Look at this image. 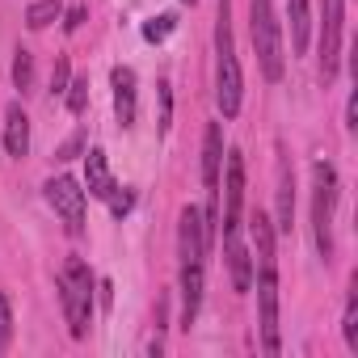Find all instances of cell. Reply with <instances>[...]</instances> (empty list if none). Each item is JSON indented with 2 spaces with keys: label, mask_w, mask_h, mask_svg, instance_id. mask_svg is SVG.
<instances>
[{
  "label": "cell",
  "mask_w": 358,
  "mask_h": 358,
  "mask_svg": "<svg viewBox=\"0 0 358 358\" xmlns=\"http://www.w3.org/2000/svg\"><path fill=\"white\" fill-rule=\"evenodd\" d=\"M203 262H182V329H190L199 320V308H203Z\"/></svg>",
  "instance_id": "obj_10"
},
{
  "label": "cell",
  "mask_w": 358,
  "mask_h": 358,
  "mask_svg": "<svg viewBox=\"0 0 358 358\" xmlns=\"http://www.w3.org/2000/svg\"><path fill=\"white\" fill-rule=\"evenodd\" d=\"M177 249H182V262H203L207 245H203V211L199 207H182V220H177Z\"/></svg>",
  "instance_id": "obj_9"
},
{
  "label": "cell",
  "mask_w": 358,
  "mask_h": 358,
  "mask_svg": "<svg viewBox=\"0 0 358 358\" xmlns=\"http://www.w3.org/2000/svg\"><path fill=\"white\" fill-rule=\"evenodd\" d=\"M341 0H324V22H320V80L329 85L337 76V59H341Z\"/></svg>",
  "instance_id": "obj_8"
},
{
  "label": "cell",
  "mask_w": 358,
  "mask_h": 358,
  "mask_svg": "<svg viewBox=\"0 0 358 358\" xmlns=\"http://www.w3.org/2000/svg\"><path fill=\"white\" fill-rule=\"evenodd\" d=\"M186 5H194V0H186Z\"/></svg>",
  "instance_id": "obj_28"
},
{
  "label": "cell",
  "mask_w": 358,
  "mask_h": 358,
  "mask_svg": "<svg viewBox=\"0 0 358 358\" xmlns=\"http://www.w3.org/2000/svg\"><path fill=\"white\" fill-rule=\"evenodd\" d=\"M68 80H72V76H68V59L59 55V59H55V72H51V93H64Z\"/></svg>",
  "instance_id": "obj_26"
},
{
  "label": "cell",
  "mask_w": 358,
  "mask_h": 358,
  "mask_svg": "<svg viewBox=\"0 0 358 358\" xmlns=\"http://www.w3.org/2000/svg\"><path fill=\"white\" fill-rule=\"evenodd\" d=\"M215 101L224 118H236L245 101V76L232 43V0H220V22H215Z\"/></svg>",
  "instance_id": "obj_1"
},
{
  "label": "cell",
  "mask_w": 358,
  "mask_h": 358,
  "mask_svg": "<svg viewBox=\"0 0 358 358\" xmlns=\"http://www.w3.org/2000/svg\"><path fill=\"white\" fill-rule=\"evenodd\" d=\"M85 17H89V9H85V5H72V9L64 13V30H68V34H76V30L85 26Z\"/></svg>",
  "instance_id": "obj_25"
},
{
  "label": "cell",
  "mask_w": 358,
  "mask_h": 358,
  "mask_svg": "<svg viewBox=\"0 0 358 358\" xmlns=\"http://www.w3.org/2000/svg\"><path fill=\"white\" fill-rule=\"evenodd\" d=\"M13 85H17L22 93L34 89V55H30V51H17V59H13Z\"/></svg>",
  "instance_id": "obj_19"
},
{
  "label": "cell",
  "mask_w": 358,
  "mask_h": 358,
  "mask_svg": "<svg viewBox=\"0 0 358 358\" xmlns=\"http://www.w3.org/2000/svg\"><path fill=\"white\" fill-rule=\"evenodd\" d=\"M291 211H295V182H291V169L287 160L278 164V232H291Z\"/></svg>",
  "instance_id": "obj_16"
},
{
  "label": "cell",
  "mask_w": 358,
  "mask_h": 358,
  "mask_svg": "<svg viewBox=\"0 0 358 358\" xmlns=\"http://www.w3.org/2000/svg\"><path fill=\"white\" fill-rule=\"evenodd\" d=\"M13 341V303H9V295L0 291V350H5Z\"/></svg>",
  "instance_id": "obj_21"
},
{
  "label": "cell",
  "mask_w": 358,
  "mask_h": 358,
  "mask_svg": "<svg viewBox=\"0 0 358 358\" xmlns=\"http://www.w3.org/2000/svg\"><path fill=\"white\" fill-rule=\"evenodd\" d=\"M85 186H89V194H93V199H101V203L118 190L114 173H110V160H106V152H101V148H89V156H85Z\"/></svg>",
  "instance_id": "obj_12"
},
{
  "label": "cell",
  "mask_w": 358,
  "mask_h": 358,
  "mask_svg": "<svg viewBox=\"0 0 358 358\" xmlns=\"http://www.w3.org/2000/svg\"><path fill=\"white\" fill-rule=\"evenodd\" d=\"M257 308H262V345L266 354H278V257L262 253L257 257Z\"/></svg>",
  "instance_id": "obj_5"
},
{
  "label": "cell",
  "mask_w": 358,
  "mask_h": 358,
  "mask_svg": "<svg viewBox=\"0 0 358 358\" xmlns=\"http://www.w3.org/2000/svg\"><path fill=\"white\" fill-rule=\"evenodd\" d=\"M156 89H160V131H169V122H173V89H169V80H160Z\"/></svg>",
  "instance_id": "obj_23"
},
{
  "label": "cell",
  "mask_w": 358,
  "mask_h": 358,
  "mask_svg": "<svg viewBox=\"0 0 358 358\" xmlns=\"http://www.w3.org/2000/svg\"><path fill=\"white\" fill-rule=\"evenodd\" d=\"M64 17V5L59 0H34V5L26 9V26L30 30H47L51 22H59Z\"/></svg>",
  "instance_id": "obj_17"
},
{
  "label": "cell",
  "mask_w": 358,
  "mask_h": 358,
  "mask_svg": "<svg viewBox=\"0 0 358 358\" xmlns=\"http://www.w3.org/2000/svg\"><path fill=\"white\" fill-rule=\"evenodd\" d=\"M333 211H337V169L329 160H316V169H312V228H316V249L324 262L333 257Z\"/></svg>",
  "instance_id": "obj_4"
},
{
  "label": "cell",
  "mask_w": 358,
  "mask_h": 358,
  "mask_svg": "<svg viewBox=\"0 0 358 358\" xmlns=\"http://www.w3.org/2000/svg\"><path fill=\"white\" fill-rule=\"evenodd\" d=\"M287 17H291V51L303 55V51H308V34H312L308 0H287Z\"/></svg>",
  "instance_id": "obj_15"
},
{
  "label": "cell",
  "mask_w": 358,
  "mask_h": 358,
  "mask_svg": "<svg viewBox=\"0 0 358 358\" xmlns=\"http://www.w3.org/2000/svg\"><path fill=\"white\" fill-rule=\"evenodd\" d=\"M43 190H47V203L55 207V215L64 220V228L76 236L85 228V190H80V182H72V177H51Z\"/></svg>",
  "instance_id": "obj_6"
},
{
  "label": "cell",
  "mask_w": 358,
  "mask_h": 358,
  "mask_svg": "<svg viewBox=\"0 0 358 358\" xmlns=\"http://www.w3.org/2000/svg\"><path fill=\"white\" fill-rule=\"evenodd\" d=\"M59 299H64V316H68V333L85 337L89 320H93V270L72 257L59 274Z\"/></svg>",
  "instance_id": "obj_3"
},
{
  "label": "cell",
  "mask_w": 358,
  "mask_h": 358,
  "mask_svg": "<svg viewBox=\"0 0 358 358\" xmlns=\"http://www.w3.org/2000/svg\"><path fill=\"white\" fill-rule=\"evenodd\" d=\"M76 152H80V139H68V143H64V148H59V160H72V156H76Z\"/></svg>",
  "instance_id": "obj_27"
},
{
  "label": "cell",
  "mask_w": 358,
  "mask_h": 358,
  "mask_svg": "<svg viewBox=\"0 0 358 358\" xmlns=\"http://www.w3.org/2000/svg\"><path fill=\"white\" fill-rule=\"evenodd\" d=\"M106 203H110V211H114V215L122 220V215H127V211L135 207V194H131V190H114V194H110Z\"/></svg>",
  "instance_id": "obj_24"
},
{
  "label": "cell",
  "mask_w": 358,
  "mask_h": 358,
  "mask_svg": "<svg viewBox=\"0 0 358 358\" xmlns=\"http://www.w3.org/2000/svg\"><path fill=\"white\" fill-rule=\"evenodd\" d=\"M173 26H177V17H169V13H160V17H152V22H143V38H148V43H164V38L173 34Z\"/></svg>",
  "instance_id": "obj_20"
},
{
  "label": "cell",
  "mask_w": 358,
  "mask_h": 358,
  "mask_svg": "<svg viewBox=\"0 0 358 358\" xmlns=\"http://www.w3.org/2000/svg\"><path fill=\"white\" fill-rule=\"evenodd\" d=\"M85 106H89V80H68V110L85 114Z\"/></svg>",
  "instance_id": "obj_22"
},
{
  "label": "cell",
  "mask_w": 358,
  "mask_h": 358,
  "mask_svg": "<svg viewBox=\"0 0 358 358\" xmlns=\"http://www.w3.org/2000/svg\"><path fill=\"white\" fill-rule=\"evenodd\" d=\"M249 26H253V51H257L262 76H266L270 85H278V80H282L287 51H282V26H278V17H274V5H270V0H253Z\"/></svg>",
  "instance_id": "obj_2"
},
{
  "label": "cell",
  "mask_w": 358,
  "mask_h": 358,
  "mask_svg": "<svg viewBox=\"0 0 358 358\" xmlns=\"http://www.w3.org/2000/svg\"><path fill=\"white\" fill-rule=\"evenodd\" d=\"M110 85H114V114H118L122 127H131L135 114H139V106H135V68L118 64V68L110 72Z\"/></svg>",
  "instance_id": "obj_11"
},
{
  "label": "cell",
  "mask_w": 358,
  "mask_h": 358,
  "mask_svg": "<svg viewBox=\"0 0 358 358\" xmlns=\"http://www.w3.org/2000/svg\"><path fill=\"white\" fill-rule=\"evenodd\" d=\"M241 211H245V156L232 148L224 169V236L241 232Z\"/></svg>",
  "instance_id": "obj_7"
},
{
  "label": "cell",
  "mask_w": 358,
  "mask_h": 358,
  "mask_svg": "<svg viewBox=\"0 0 358 358\" xmlns=\"http://www.w3.org/2000/svg\"><path fill=\"white\" fill-rule=\"evenodd\" d=\"M341 333H345V345L358 354V278H354V295L345 303V320H341Z\"/></svg>",
  "instance_id": "obj_18"
},
{
  "label": "cell",
  "mask_w": 358,
  "mask_h": 358,
  "mask_svg": "<svg viewBox=\"0 0 358 358\" xmlns=\"http://www.w3.org/2000/svg\"><path fill=\"white\" fill-rule=\"evenodd\" d=\"M5 148H9V156H26L30 152V118H26V110L13 101L9 106V114H5Z\"/></svg>",
  "instance_id": "obj_14"
},
{
  "label": "cell",
  "mask_w": 358,
  "mask_h": 358,
  "mask_svg": "<svg viewBox=\"0 0 358 358\" xmlns=\"http://www.w3.org/2000/svg\"><path fill=\"white\" fill-rule=\"evenodd\" d=\"M224 245H228V274H232V287L245 295V291L253 287V257H249V249L241 245V232H236V236H224Z\"/></svg>",
  "instance_id": "obj_13"
}]
</instances>
